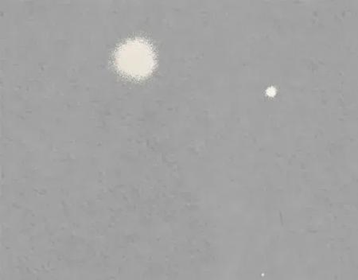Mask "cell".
I'll return each mask as SVG.
<instances>
[{"label": "cell", "mask_w": 358, "mask_h": 280, "mask_svg": "<svg viewBox=\"0 0 358 280\" xmlns=\"http://www.w3.org/2000/svg\"><path fill=\"white\" fill-rule=\"evenodd\" d=\"M117 66L131 77H143L155 65V52L145 41L132 39L121 45L115 55Z\"/></svg>", "instance_id": "1"}]
</instances>
